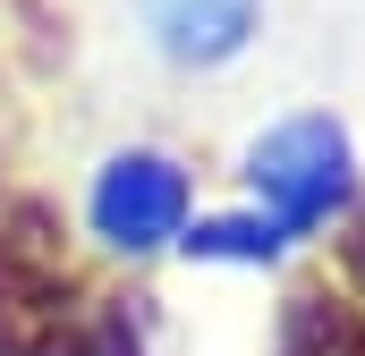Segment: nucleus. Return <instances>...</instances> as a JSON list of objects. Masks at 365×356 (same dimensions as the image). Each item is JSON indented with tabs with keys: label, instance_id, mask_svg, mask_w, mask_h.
I'll return each mask as SVG.
<instances>
[{
	"label": "nucleus",
	"instance_id": "1",
	"mask_svg": "<svg viewBox=\"0 0 365 356\" xmlns=\"http://www.w3.org/2000/svg\"><path fill=\"white\" fill-rule=\"evenodd\" d=\"M93 229L128 255H153L187 229V170L162 153H119L93 178Z\"/></svg>",
	"mask_w": 365,
	"mask_h": 356
},
{
	"label": "nucleus",
	"instance_id": "2",
	"mask_svg": "<svg viewBox=\"0 0 365 356\" xmlns=\"http://www.w3.org/2000/svg\"><path fill=\"white\" fill-rule=\"evenodd\" d=\"M247 178L272 204V221H314L340 195V136H331V119H280L247 153Z\"/></svg>",
	"mask_w": 365,
	"mask_h": 356
},
{
	"label": "nucleus",
	"instance_id": "3",
	"mask_svg": "<svg viewBox=\"0 0 365 356\" xmlns=\"http://www.w3.org/2000/svg\"><path fill=\"white\" fill-rule=\"evenodd\" d=\"M136 17L170 60H195V68L230 60L255 34V0H136Z\"/></svg>",
	"mask_w": 365,
	"mask_h": 356
}]
</instances>
